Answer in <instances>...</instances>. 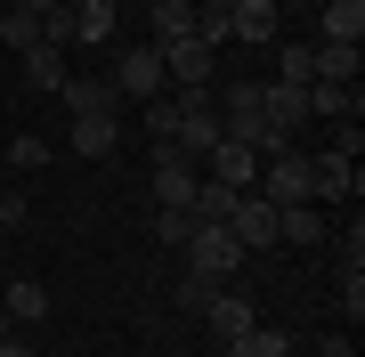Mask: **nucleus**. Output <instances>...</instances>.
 <instances>
[{"label": "nucleus", "mask_w": 365, "mask_h": 357, "mask_svg": "<svg viewBox=\"0 0 365 357\" xmlns=\"http://www.w3.org/2000/svg\"><path fill=\"white\" fill-rule=\"evenodd\" d=\"M57 98H66V114H122V90H114V81H66Z\"/></svg>", "instance_id": "nucleus-16"}, {"label": "nucleus", "mask_w": 365, "mask_h": 357, "mask_svg": "<svg viewBox=\"0 0 365 357\" xmlns=\"http://www.w3.org/2000/svg\"><path fill=\"white\" fill-rule=\"evenodd\" d=\"M268 122H284V130H292V122H309V90H300V81H268Z\"/></svg>", "instance_id": "nucleus-19"}, {"label": "nucleus", "mask_w": 365, "mask_h": 357, "mask_svg": "<svg viewBox=\"0 0 365 357\" xmlns=\"http://www.w3.org/2000/svg\"><path fill=\"white\" fill-rule=\"evenodd\" d=\"M317 41H365V0H325V9H317Z\"/></svg>", "instance_id": "nucleus-12"}, {"label": "nucleus", "mask_w": 365, "mask_h": 357, "mask_svg": "<svg viewBox=\"0 0 365 357\" xmlns=\"http://www.w3.org/2000/svg\"><path fill=\"white\" fill-rule=\"evenodd\" d=\"M25 16H41V25H57V16H73V0H16Z\"/></svg>", "instance_id": "nucleus-28"}, {"label": "nucleus", "mask_w": 365, "mask_h": 357, "mask_svg": "<svg viewBox=\"0 0 365 357\" xmlns=\"http://www.w3.org/2000/svg\"><path fill=\"white\" fill-rule=\"evenodd\" d=\"M211 66H220V49H211L203 33L163 41V73H170V90H211Z\"/></svg>", "instance_id": "nucleus-4"}, {"label": "nucleus", "mask_w": 365, "mask_h": 357, "mask_svg": "<svg viewBox=\"0 0 365 357\" xmlns=\"http://www.w3.org/2000/svg\"><path fill=\"white\" fill-rule=\"evenodd\" d=\"M114 25H122V0H73V41H114Z\"/></svg>", "instance_id": "nucleus-13"}, {"label": "nucleus", "mask_w": 365, "mask_h": 357, "mask_svg": "<svg viewBox=\"0 0 365 357\" xmlns=\"http://www.w3.org/2000/svg\"><path fill=\"white\" fill-rule=\"evenodd\" d=\"M106 81L122 90V106H146V98H163V90H170V73H163V49H155V41H138V49H122Z\"/></svg>", "instance_id": "nucleus-2"}, {"label": "nucleus", "mask_w": 365, "mask_h": 357, "mask_svg": "<svg viewBox=\"0 0 365 357\" xmlns=\"http://www.w3.org/2000/svg\"><path fill=\"white\" fill-rule=\"evenodd\" d=\"M66 146L90 155V162H106V155L122 146V114H73V122H66Z\"/></svg>", "instance_id": "nucleus-6"}, {"label": "nucleus", "mask_w": 365, "mask_h": 357, "mask_svg": "<svg viewBox=\"0 0 365 357\" xmlns=\"http://www.w3.org/2000/svg\"><path fill=\"white\" fill-rule=\"evenodd\" d=\"M309 73H317L309 41H284V73H276V81H300V90H309Z\"/></svg>", "instance_id": "nucleus-24"}, {"label": "nucleus", "mask_w": 365, "mask_h": 357, "mask_svg": "<svg viewBox=\"0 0 365 357\" xmlns=\"http://www.w3.org/2000/svg\"><path fill=\"white\" fill-rule=\"evenodd\" d=\"M138 9H163V0H138Z\"/></svg>", "instance_id": "nucleus-32"}, {"label": "nucleus", "mask_w": 365, "mask_h": 357, "mask_svg": "<svg viewBox=\"0 0 365 357\" xmlns=\"http://www.w3.org/2000/svg\"><path fill=\"white\" fill-rule=\"evenodd\" d=\"M0 317L41 325V317H49V284H41V276H9V284H0Z\"/></svg>", "instance_id": "nucleus-10"}, {"label": "nucleus", "mask_w": 365, "mask_h": 357, "mask_svg": "<svg viewBox=\"0 0 365 357\" xmlns=\"http://www.w3.org/2000/svg\"><path fill=\"white\" fill-rule=\"evenodd\" d=\"M9 162H16V179H25V171H41V162H49V138L16 130V138H9Z\"/></svg>", "instance_id": "nucleus-23"}, {"label": "nucleus", "mask_w": 365, "mask_h": 357, "mask_svg": "<svg viewBox=\"0 0 365 357\" xmlns=\"http://www.w3.org/2000/svg\"><path fill=\"white\" fill-rule=\"evenodd\" d=\"M227 236L244 244V252H252V244H276V203H268V195H235V212H227Z\"/></svg>", "instance_id": "nucleus-9"}, {"label": "nucleus", "mask_w": 365, "mask_h": 357, "mask_svg": "<svg viewBox=\"0 0 365 357\" xmlns=\"http://www.w3.org/2000/svg\"><path fill=\"white\" fill-rule=\"evenodd\" d=\"M309 57H317L309 81H357V49L349 41H309Z\"/></svg>", "instance_id": "nucleus-18"}, {"label": "nucleus", "mask_w": 365, "mask_h": 357, "mask_svg": "<svg viewBox=\"0 0 365 357\" xmlns=\"http://www.w3.org/2000/svg\"><path fill=\"white\" fill-rule=\"evenodd\" d=\"M309 114H333V122H357V81H309Z\"/></svg>", "instance_id": "nucleus-17"}, {"label": "nucleus", "mask_w": 365, "mask_h": 357, "mask_svg": "<svg viewBox=\"0 0 365 357\" xmlns=\"http://www.w3.org/2000/svg\"><path fill=\"white\" fill-rule=\"evenodd\" d=\"M317 357H357V341H349V333H325V349H317Z\"/></svg>", "instance_id": "nucleus-30"}, {"label": "nucleus", "mask_w": 365, "mask_h": 357, "mask_svg": "<svg viewBox=\"0 0 365 357\" xmlns=\"http://www.w3.org/2000/svg\"><path fill=\"white\" fill-rule=\"evenodd\" d=\"M0 41H9L16 57H25V49H41V16H25V9H9V16H0Z\"/></svg>", "instance_id": "nucleus-22"}, {"label": "nucleus", "mask_w": 365, "mask_h": 357, "mask_svg": "<svg viewBox=\"0 0 365 357\" xmlns=\"http://www.w3.org/2000/svg\"><path fill=\"white\" fill-rule=\"evenodd\" d=\"M227 41H252V49L284 41V16H276V0H235V9H227Z\"/></svg>", "instance_id": "nucleus-5"}, {"label": "nucleus", "mask_w": 365, "mask_h": 357, "mask_svg": "<svg viewBox=\"0 0 365 357\" xmlns=\"http://www.w3.org/2000/svg\"><path fill=\"white\" fill-rule=\"evenodd\" d=\"M16 219H25V195H9V203H0V244H9V227Z\"/></svg>", "instance_id": "nucleus-29"}, {"label": "nucleus", "mask_w": 365, "mask_h": 357, "mask_svg": "<svg viewBox=\"0 0 365 357\" xmlns=\"http://www.w3.org/2000/svg\"><path fill=\"white\" fill-rule=\"evenodd\" d=\"M25 81H33L41 98H57V90H66V81H73L66 49H49V41H41V49H25Z\"/></svg>", "instance_id": "nucleus-14"}, {"label": "nucleus", "mask_w": 365, "mask_h": 357, "mask_svg": "<svg viewBox=\"0 0 365 357\" xmlns=\"http://www.w3.org/2000/svg\"><path fill=\"white\" fill-rule=\"evenodd\" d=\"M227 357H292V341H284L276 325H252V333H235V341H227Z\"/></svg>", "instance_id": "nucleus-21"}, {"label": "nucleus", "mask_w": 365, "mask_h": 357, "mask_svg": "<svg viewBox=\"0 0 365 357\" xmlns=\"http://www.w3.org/2000/svg\"><path fill=\"white\" fill-rule=\"evenodd\" d=\"M203 317H211V333H220V341H235V333H252V325H260V309H252L244 292H227V284H220Z\"/></svg>", "instance_id": "nucleus-11"}, {"label": "nucleus", "mask_w": 365, "mask_h": 357, "mask_svg": "<svg viewBox=\"0 0 365 357\" xmlns=\"http://www.w3.org/2000/svg\"><path fill=\"white\" fill-rule=\"evenodd\" d=\"M252 195H268L276 212L284 203H317V171H309V155H276V162H260V187Z\"/></svg>", "instance_id": "nucleus-3"}, {"label": "nucleus", "mask_w": 365, "mask_h": 357, "mask_svg": "<svg viewBox=\"0 0 365 357\" xmlns=\"http://www.w3.org/2000/svg\"><path fill=\"white\" fill-rule=\"evenodd\" d=\"M146 16H155V49H163V41H187V33H195V0H163V9H146Z\"/></svg>", "instance_id": "nucleus-20"}, {"label": "nucleus", "mask_w": 365, "mask_h": 357, "mask_svg": "<svg viewBox=\"0 0 365 357\" xmlns=\"http://www.w3.org/2000/svg\"><path fill=\"white\" fill-rule=\"evenodd\" d=\"M179 252H187V276H203V284H227L235 268H244V244L227 236V219H195V236Z\"/></svg>", "instance_id": "nucleus-1"}, {"label": "nucleus", "mask_w": 365, "mask_h": 357, "mask_svg": "<svg viewBox=\"0 0 365 357\" xmlns=\"http://www.w3.org/2000/svg\"><path fill=\"white\" fill-rule=\"evenodd\" d=\"M349 276H365V227L349 219V244H341V284H349Z\"/></svg>", "instance_id": "nucleus-26"}, {"label": "nucleus", "mask_w": 365, "mask_h": 357, "mask_svg": "<svg viewBox=\"0 0 365 357\" xmlns=\"http://www.w3.org/2000/svg\"><path fill=\"white\" fill-rule=\"evenodd\" d=\"M0 357H41V349L33 341H0Z\"/></svg>", "instance_id": "nucleus-31"}, {"label": "nucleus", "mask_w": 365, "mask_h": 357, "mask_svg": "<svg viewBox=\"0 0 365 357\" xmlns=\"http://www.w3.org/2000/svg\"><path fill=\"white\" fill-rule=\"evenodd\" d=\"M0 341H9V317H0Z\"/></svg>", "instance_id": "nucleus-33"}, {"label": "nucleus", "mask_w": 365, "mask_h": 357, "mask_svg": "<svg viewBox=\"0 0 365 357\" xmlns=\"http://www.w3.org/2000/svg\"><path fill=\"white\" fill-rule=\"evenodd\" d=\"M276 244H325V212L317 203H284L276 212Z\"/></svg>", "instance_id": "nucleus-15"}, {"label": "nucleus", "mask_w": 365, "mask_h": 357, "mask_svg": "<svg viewBox=\"0 0 365 357\" xmlns=\"http://www.w3.org/2000/svg\"><path fill=\"white\" fill-rule=\"evenodd\" d=\"M211 292H220V284H203V276H179V309H211Z\"/></svg>", "instance_id": "nucleus-27"}, {"label": "nucleus", "mask_w": 365, "mask_h": 357, "mask_svg": "<svg viewBox=\"0 0 365 357\" xmlns=\"http://www.w3.org/2000/svg\"><path fill=\"white\" fill-rule=\"evenodd\" d=\"M203 162H211V179H220V187H235V195H252V187H260V155H252V146H235V138H220Z\"/></svg>", "instance_id": "nucleus-7"}, {"label": "nucleus", "mask_w": 365, "mask_h": 357, "mask_svg": "<svg viewBox=\"0 0 365 357\" xmlns=\"http://www.w3.org/2000/svg\"><path fill=\"white\" fill-rule=\"evenodd\" d=\"M195 236V212H155V244H187Z\"/></svg>", "instance_id": "nucleus-25"}, {"label": "nucleus", "mask_w": 365, "mask_h": 357, "mask_svg": "<svg viewBox=\"0 0 365 357\" xmlns=\"http://www.w3.org/2000/svg\"><path fill=\"white\" fill-rule=\"evenodd\" d=\"M309 171H317V203H357V155H341V146H333V155H317L309 162Z\"/></svg>", "instance_id": "nucleus-8"}]
</instances>
